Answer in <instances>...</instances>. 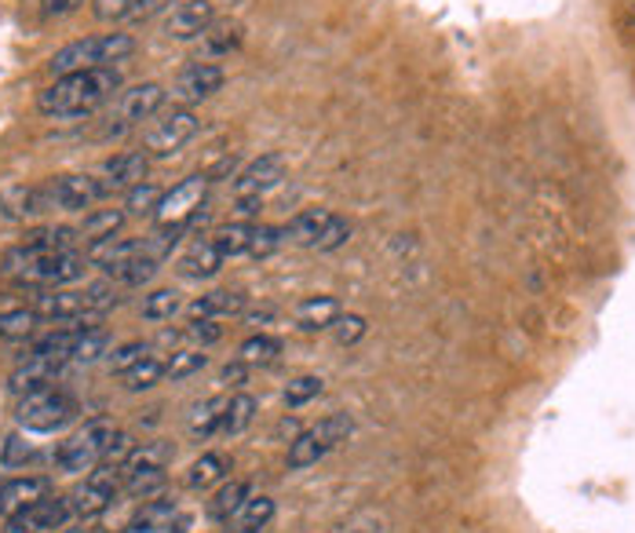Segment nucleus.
Returning a JSON list of instances; mask_svg holds the SVG:
<instances>
[{
	"instance_id": "15",
	"label": "nucleus",
	"mask_w": 635,
	"mask_h": 533,
	"mask_svg": "<svg viewBox=\"0 0 635 533\" xmlns=\"http://www.w3.org/2000/svg\"><path fill=\"white\" fill-rule=\"evenodd\" d=\"M66 519H70V497H45L37 505L15 511L8 519L4 533H45V530H59Z\"/></svg>"
},
{
	"instance_id": "17",
	"label": "nucleus",
	"mask_w": 635,
	"mask_h": 533,
	"mask_svg": "<svg viewBox=\"0 0 635 533\" xmlns=\"http://www.w3.org/2000/svg\"><path fill=\"white\" fill-rule=\"evenodd\" d=\"M150 172V158L143 150H124V154H113V158H107V165H102V186H107V194L113 191H132V186H139L143 180H147Z\"/></svg>"
},
{
	"instance_id": "20",
	"label": "nucleus",
	"mask_w": 635,
	"mask_h": 533,
	"mask_svg": "<svg viewBox=\"0 0 635 533\" xmlns=\"http://www.w3.org/2000/svg\"><path fill=\"white\" fill-rule=\"evenodd\" d=\"M34 311L51 322H74L85 315V292L70 289H40L34 296Z\"/></svg>"
},
{
	"instance_id": "26",
	"label": "nucleus",
	"mask_w": 635,
	"mask_h": 533,
	"mask_svg": "<svg viewBox=\"0 0 635 533\" xmlns=\"http://www.w3.org/2000/svg\"><path fill=\"white\" fill-rule=\"evenodd\" d=\"M124 219H129L124 208H96V213L85 216V223L77 227V234H81V242H88V245L102 242V238H118Z\"/></svg>"
},
{
	"instance_id": "12",
	"label": "nucleus",
	"mask_w": 635,
	"mask_h": 533,
	"mask_svg": "<svg viewBox=\"0 0 635 533\" xmlns=\"http://www.w3.org/2000/svg\"><path fill=\"white\" fill-rule=\"evenodd\" d=\"M223 81H227V73H223L220 62H208V59L191 62V66H186L172 85L175 107H194V102L212 99L216 92L223 88Z\"/></svg>"
},
{
	"instance_id": "41",
	"label": "nucleus",
	"mask_w": 635,
	"mask_h": 533,
	"mask_svg": "<svg viewBox=\"0 0 635 533\" xmlns=\"http://www.w3.org/2000/svg\"><path fill=\"white\" fill-rule=\"evenodd\" d=\"M180 292L175 289H158L150 292L147 300H143V318L147 322H172V315L180 311Z\"/></svg>"
},
{
	"instance_id": "14",
	"label": "nucleus",
	"mask_w": 635,
	"mask_h": 533,
	"mask_svg": "<svg viewBox=\"0 0 635 533\" xmlns=\"http://www.w3.org/2000/svg\"><path fill=\"white\" fill-rule=\"evenodd\" d=\"M216 23L212 0H180L169 15H164V37L169 40H202L205 29Z\"/></svg>"
},
{
	"instance_id": "13",
	"label": "nucleus",
	"mask_w": 635,
	"mask_h": 533,
	"mask_svg": "<svg viewBox=\"0 0 635 533\" xmlns=\"http://www.w3.org/2000/svg\"><path fill=\"white\" fill-rule=\"evenodd\" d=\"M281 180H285V158H281L278 150L259 154V158L234 180V202H264V194L274 191Z\"/></svg>"
},
{
	"instance_id": "49",
	"label": "nucleus",
	"mask_w": 635,
	"mask_h": 533,
	"mask_svg": "<svg viewBox=\"0 0 635 533\" xmlns=\"http://www.w3.org/2000/svg\"><path fill=\"white\" fill-rule=\"evenodd\" d=\"M29 457H34V446L26 443L23 435H8V443H4V457H0V464L4 468H23Z\"/></svg>"
},
{
	"instance_id": "55",
	"label": "nucleus",
	"mask_w": 635,
	"mask_h": 533,
	"mask_svg": "<svg viewBox=\"0 0 635 533\" xmlns=\"http://www.w3.org/2000/svg\"><path fill=\"white\" fill-rule=\"evenodd\" d=\"M332 533H380V519H373V516H355V519L343 522V526H337Z\"/></svg>"
},
{
	"instance_id": "16",
	"label": "nucleus",
	"mask_w": 635,
	"mask_h": 533,
	"mask_svg": "<svg viewBox=\"0 0 635 533\" xmlns=\"http://www.w3.org/2000/svg\"><path fill=\"white\" fill-rule=\"evenodd\" d=\"M51 213V194H48V183H19V186H8L0 191V216L8 219H37Z\"/></svg>"
},
{
	"instance_id": "18",
	"label": "nucleus",
	"mask_w": 635,
	"mask_h": 533,
	"mask_svg": "<svg viewBox=\"0 0 635 533\" xmlns=\"http://www.w3.org/2000/svg\"><path fill=\"white\" fill-rule=\"evenodd\" d=\"M139 249H143V242H135V238H102V242L88 245V264L107 270L110 278H121L124 267L139 256Z\"/></svg>"
},
{
	"instance_id": "23",
	"label": "nucleus",
	"mask_w": 635,
	"mask_h": 533,
	"mask_svg": "<svg viewBox=\"0 0 635 533\" xmlns=\"http://www.w3.org/2000/svg\"><path fill=\"white\" fill-rule=\"evenodd\" d=\"M245 311V296L242 292H227V289H216V292H205L191 303V318L194 322H216V318H234Z\"/></svg>"
},
{
	"instance_id": "22",
	"label": "nucleus",
	"mask_w": 635,
	"mask_h": 533,
	"mask_svg": "<svg viewBox=\"0 0 635 533\" xmlns=\"http://www.w3.org/2000/svg\"><path fill=\"white\" fill-rule=\"evenodd\" d=\"M332 216H337V213H329V208H304V213H296L285 223L289 242H296V245H304V249H318V242L329 231Z\"/></svg>"
},
{
	"instance_id": "4",
	"label": "nucleus",
	"mask_w": 635,
	"mask_h": 533,
	"mask_svg": "<svg viewBox=\"0 0 635 533\" xmlns=\"http://www.w3.org/2000/svg\"><path fill=\"white\" fill-rule=\"evenodd\" d=\"M113 435H118V427H113L110 416H91V421H85L74 435L66 438V443L56 449L59 472H66V475L91 472V468L102 461V453H107Z\"/></svg>"
},
{
	"instance_id": "2",
	"label": "nucleus",
	"mask_w": 635,
	"mask_h": 533,
	"mask_svg": "<svg viewBox=\"0 0 635 533\" xmlns=\"http://www.w3.org/2000/svg\"><path fill=\"white\" fill-rule=\"evenodd\" d=\"M0 275L12 278L15 286H29V289H62V286H74L77 278H85V256L19 245L4 253Z\"/></svg>"
},
{
	"instance_id": "45",
	"label": "nucleus",
	"mask_w": 635,
	"mask_h": 533,
	"mask_svg": "<svg viewBox=\"0 0 635 533\" xmlns=\"http://www.w3.org/2000/svg\"><path fill=\"white\" fill-rule=\"evenodd\" d=\"M321 388H326L321 376H296V380H289V388H285V405L300 410V405H307L310 399H318Z\"/></svg>"
},
{
	"instance_id": "58",
	"label": "nucleus",
	"mask_w": 635,
	"mask_h": 533,
	"mask_svg": "<svg viewBox=\"0 0 635 533\" xmlns=\"http://www.w3.org/2000/svg\"><path fill=\"white\" fill-rule=\"evenodd\" d=\"M66 533H91L88 526H81V530H66Z\"/></svg>"
},
{
	"instance_id": "7",
	"label": "nucleus",
	"mask_w": 635,
	"mask_h": 533,
	"mask_svg": "<svg viewBox=\"0 0 635 533\" xmlns=\"http://www.w3.org/2000/svg\"><path fill=\"white\" fill-rule=\"evenodd\" d=\"M197 129H202V121H197V113L191 107H172L158 113V121H150V129L143 132V154L147 158H172V154H180L186 143L194 140Z\"/></svg>"
},
{
	"instance_id": "47",
	"label": "nucleus",
	"mask_w": 635,
	"mask_h": 533,
	"mask_svg": "<svg viewBox=\"0 0 635 533\" xmlns=\"http://www.w3.org/2000/svg\"><path fill=\"white\" fill-rule=\"evenodd\" d=\"M118 303V292H113L110 281H96V286L85 289V315H102Z\"/></svg>"
},
{
	"instance_id": "44",
	"label": "nucleus",
	"mask_w": 635,
	"mask_h": 533,
	"mask_svg": "<svg viewBox=\"0 0 635 533\" xmlns=\"http://www.w3.org/2000/svg\"><path fill=\"white\" fill-rule=\"evenodd\" d=\"M208 365V354L205 351H175L169 362H164V376L169 380H186V376L202 373Z\"/></svg>"
},
{
	"instance_id": "57",
	"label": "nucleus",
	"mask_w": 635,
	"mask_h": 533,
	"mask_svg": "<svg viewBox=\"0 0 635 533\" xmlns=\"http://www.w3.org/2000/svg\"><path fill=\"white\" fill-rule=\"evenodd\" d=\"M245 370H248V365H242V362H237V365H227V370H223V384H231V380H242V376H245Z\"/></svg>"
},
{
	"instance_id": "21",
	"label": "nucleus",
	"mask_w": 635,
	"mask_h": 533,
	"mask_svg": "<svg viewBox=\"0 0 635 533\" xmlns=\"http://www.w3.org/2000/svg\"><path fill=\"white\" fill-rule=\"evenodd\" d=\"M62 365L51 362V359H40V354H26V362L19 365V370L12 373V380H8V388H12L19 399L29 391H40V388H51L56 384Z\"/></svg>"
},
{
	"instance_id": "5",
	"label": "nucleus",
	"mask_w": 635,
	"mask_h": 533,
	"mask_svg": "<svg viewBox=\"0 0 635 533\" xmlns=\"http://www.w3.org/2000/svg\"><path fill=\"white\" fill-rule=\"evenodd\" d=\"M351 432H355V421L347 413H329L318 427H307L300 432L293 443H289V468L293 472H304V468H315L329 449H337L340 443H347Z\"/></svg>"
},
{
	"instance_id": "9",
	"label": "nucleus",
	"mask_w": 635,
	"mask_h": 533,
	"mask_svg": "<svg viewBox=\"0 0 635 533\" xmlns=\"http://www.w3.org/2000/svg\"><path fill=\"white\" fill-rule=\"evenodd\" d=\"M205 197H208V175H191V180L175 183L172 191L161 194L158 213H154V223L158 227H180V223L191 227L194 219L202 216Z\"/></svg>"
},
{
	"instance_id": "25",
	"label": "nucleus",
	"mask_w": 635,
	"mask_h": 533,
	"mask_svg": "<svg viewBox=\"0 0 635 533\" xmlns=\"http://www.w3.org/2000/svg\"><path fill=\"white\" fill-rule=\"evenodd\" d=\"M220 267H223V256H220V249L212 245V238H202V242H194L183 253V259H180V270H183L186 278H212Z\"/></svg>"
},
{
	"instance_id": "6",
	"label": "nucleus",
	"mask_w": 635,
	"mask_h": 533,
	"mask_svg": "<svg viewBox=\"0 0 635 533\" xmlns=\"http://www.w3.org/2000/svg\"><path fill=\"white\" fill-rule=\"evenodd\" d=\"M77 413L74 399L66 391H59L56 384L51 388H40V391H29L19 399V410H15V421L23 432H37V435H48V432H59L62 424H70Z\"/></svg>"
},
{
	"instance_id": "53",
	"label": "nucleus",
	"mask_w": 635,
	"mask_h": 533,
	"mask_svg": "<svg viewBox=\"0 0 635 533\" xmlns=\"http://www.w3.org/2000/svg\"><path fill=\"white\" fill-rule=\"evenodd\" d=\"M362 332H366V318H358V315L337 318V340L340 343H355V340H362Z\"/></svg>"
},
{
	"instance_id": "51",
	"label": "nucleus",
	"mask_w": 635,
	"mask_h": 533,
	"mask_svg": "<svg viewBox=\"0 0 635 533\" xmlns=\"http://www.w3.org/2000/svg\"><path fill=\"white\" fill-rule=\"evenodd\" d=\"M183 337L194 340V343H202V351H205L208 343H220L223 340V329L216 326V322H191V326L183 329Z\"/></svg>"
},
{
	"instance_id": "39",
	"label": "nucleus",
	"mask_w": 635,
	"mask_h": 533,
	"mask_svg": "<svg viewBox=\"0 0 635 533\" xmlns=\"http://www.w3.org/2000/svg\"><path fill=\"white\" fill-rule=\"evenodd\" d=\"M278 354H281V340L259 332V337H248L242 348H237V362L242 365H267V362H274Z\"/></svg>"
},
{
	"instance_id": "3",
	"label": "nucleus",
	"mask_w": 635,
	"mask_h": 533,
	"mask_svg": "<svg viewBox=\"0 0 635 533\" xmlns=\"http://www.w3.org/2000/svg\"><path fill=\"white\" fill-rule=\"evenodd\" d=\"M135 51V40L129 34H107V37H85L74 40V45L59 48L51 56L48 70L56 77H66V73H81V70H99V66H113V62H124Z\"/></svg>"
},
{
	"instance_id": "24",
	"label": "nucleus",
	"mask_w": 635,
	"mask_h": 533,
	"mask_svg": "<svg viewBox=\"0 0 635 533\" xmlns=\"http://www.w3.org/2000/svg\"><path fill=\"white\" fill-rule=\"evenodd\" d=\"M175 519H180V511L172 500H150L121 533H175Z\"/></svg>"
},
{
	"instance_id": "33",
	"label": "nucleus",
	"mask_w": 635,
	"mask_h": 533,
	"mask_svg": "<svg viewBox=\"0 0 635 533\" xmlns=\"http://www.w3.org/2000/svg\"><path fill=\"white\" fill-rule=\"evenodd\" d=\"M202 45H205V59L208 62L220 59V56H231V51L242 45V26H237V23H212V26L205 29Z\"/></svg>"
},
{
	"instance_id": "10",
	"label": "nucleus",
	"mask_w": 635,
	"mask_h": 533,
	"mask_svg": "<svg viewBox=\"0 0 635 533\" xmlns=\"http://www.w3.org/2000/svg\"><path fill=\"white\" fill-rule=\"evenodd\" d=\"M161 107H164V88L154 85V81H147V85H135L129 92H121L118 110H113V118L107 124V135H124L129 129H135V124L158 118Z\"/></svg>"
},
{
	"instance_id": "42",
	"label": "nucleus",
	"mask_w": 635,
	"mask_h": 533,
	"mask_svg": "<svg viewBox=\"0 0 635 533\" xmlns=\"http://www.w3.org/2000/svg\"><path fill=\"white\" fill-rule=\"evenodd\" d=\"M158 202H161V191L150 180H143L139 186H132V191L124 194V213L129 216H154L158 213Z\"/></svg>"
},
{
	"instance_id": "46",
	"label": "nucleus",
	"mask_w": 635,
	"mask_h": 533,
	"mask_svg": "<svg viewBox=\"0 0 635 533\" xmlns=\"http://www.w3.org/2000/svg\"><path fill=\"white\" fill-rule=\"evenodd\" d=\"M143 359H150V343H143V340L121 343V348L110 354V370L121 376V373H129L132 365H139Z\"/></svg>"
},
{
	"instance_id": "40",
	"label": "nucleus",
	"mask_w": 635,
	"mask_h": 533,
	"mask_svg": "<svg viewBox=\"0 0 635 533\" xmlns=\"http://www.w3.org/2000/svg\"><path fill=\"white\" fill-rule=\"evenodd\" d=\"M253 416H256V399H253V395H234V399L227 402L220 432L223 435H242L245 427L253 424Z\"/></svg>"
},
{
	"instance_id": "1",
	"label": "nucleus",
	"mask_w": 635,
	"mask_h": 533,
	"mask_svg": "<svg viewBox=\"0 0 635 533\" xmlns=\"http://www.w3.org/2000/svg\"><path fill=\"white\" fill-rule=\"evenodd\" d=\"M118 88H121V73L113 66L66 73V77H56V85H48L40 92L37 110L56 121L88 118V113H96L102 102H110Z\"/></svg>"
},
{
	"instance_id": "54",
	"label": "nucleus",
	"mask_w": 635,
	"mask_h": 533,
	"mask_svg": "<svg viewBox=\"0 0 635 533\" xmlns=\"http://www.w3.org/2000/svg\"><path fill=\"white\" fill-rule=\"evenodd\" d=\"M132 0H96V19L110 23V19H129Z\"/></svg>"
},
{
	"instance_id": "30",
	"label": "nucleus",
	"mask_w": 635,
	"mask_h": 533,
	"mask_svg": "<svg viewBox=\"0 0 635 533\" xmlns=\"http://www.w3.org/2000/svg\"><path fill=\"white\" fill-rule=\"evenodd\" d=\"M245 500H248V483H242V479H231V483H223L220 489H216V497L208 500V519L231 522L237 511H242Z\"/></svg>"
},
{
	"instance_id": "38",
	"label": "nucleus",
	"mask_w": 635,
	"mask_h": 533,
	"mask_svg": "<svg viewBox=\"0 0 635 533\" xmlns=\"http://www.w3.org/2000/svg\"><path fill=\"white\" fill-rule=\"evenodd\" d=\"M121 380H124V391H150L154 384L164 380V362L150 354V359H143L139 365H132L129 373H121Z\"/></svg>"
},
{
	"instance_id": "48",
	"label": "nucleus",
	"mask_w": 635,
	"mask_h": 533,
	"mask_svg": "<svg viewBox=\"0 0 635 533\" xmlns=\"http://www.w3.org/2000/svg\"><path fill=\"white\" fill-rule=\"evenodd\" d=\"M135 453V438L129 432H118L110 438V446H107V453H102V461L99 464H110V468H124L129 464V457Z\"/></svg>"
},
{
	"instance_id": "19",
	"label": "nucleus",
	"mask_w": 635,
	"mask_h": 533,
	"mask_svg": "<svg viewBox=\"0 0 635 533\" xmlns=\"http://www.w3.org/2000/svg\"><path fill=\"white\" fill-rule=\"evenodd\" d=\"M45 497H51V483H48V479H37V475L12 479L8 486H0V516L12 519L15 511L37 505V500H45Z\"/></svg>"
},
{
	"instance_id": "37",
	"label": "nucleus",
	"mask_w": 635,
	"mask_h": 533,
	"mask_svg": "<svg viewBox=\"0 0 635 533\" xmlns=\"http://www.w3.org/2000/svg\"><path fill=\"white\" fill-rule=\"evenodd\" d=\"M124 494L135 500H154L164 489V468H135L124 475Z\"/></svg>"
},
{
	"instance_id": "50",
	"label": "nucleus",
	"mask_w": 635,
	"mask_h": 533,
	"mask_svg": "<svg viewBox=\"0 0 635 533\" xmlns=\"http://www.w3.org/2000/svg\"><path fill=\"white\" fill-rule=\"evenodd\" d=\"M347 238H351V223L343 216H332V223H329V231L326 238L318 242L315 253H332V249H340V245H347Z\"/></svg>"
},
{
	"instance_id": "56",
	"label": "nucleus",
	"mask_w": 635,
	"mask_h": 533,
	"mask_svg": "<svg viewBox=\"0 0 635 533\" xmlns=\"http://www.w3.org/2000/svg\"><path fill=\"white\" fill-rule=\"evenodd\" d=\"M85 0H45V19H66L74 15Z\"/></svg>"
},
{
	"instance_id": "36",
	"label": "nucleus",
	"mask_w": 635,
	"mask_h": 533,
	"mask_svg": "<svg viewBox=\"0 0 635 533\" xmlns=\"http://www.w3.org/2000/svg\"><path fill=\"white\" fill-rule=\"evenodd\" d=\"M40 326V315L34 307L0 311V340H29Z\"/></svg>"
},
{
	"instance_id": "28",
	"label": "nucleus",
	"mask_w": 635,
	"mask_h": 533,
	"mask_svg": "<svg viewBox=\"0 0 635 533\" xmlns=\"http://www.w3.org/2000/svg\"><path fill=\"white\" fill-rule=\"evenodd\" d=\"M340 318V300L337 296H307L296 307V322L304 329H329Z\"/></svg>"
},
{
	"instance_id": "35",
	"label": "nucleus",
	"mask_w": 635,
	"mask_h": 533,
	"mask_svg": "<svg viewBox=\"0 0 635 533\" xmlns=\"http://www.w3.org/2000/svg\"><path fill=\"white\" fill-rule=\"evenodd\" d=\"M107 348H110V332H107V329H99V326H81V329H77V343H74V359H70V362L91 365V362H99L102 354H107Z\"/></svg>"
},
{
	"instance_id": "43",
	"label": "nucleus",
	"mask_w": 635,
	"mask_h": 533,
	"mask_svg": "<svg viewBox=\"0 0 635 533\" xmlns=\"http://www.w3.org/2000/svg\"><path fill=\"white\" fill-rule=\"evenodd\" d=\"M289 242L285 227H274V223H256V234H253V245H248V256L264 259L270 253H278L281 245Z\"/></svg>"
},
{
	"instance_id": "27",
	"label": "nucleus",
	"mask_w": 635,
	"mask_h": 533,
	"mask_svg": "<svg viewBox=\"0 0 635 533\" xmlns=\"http://www.w3.org/2000/svg\"><path fill=\"white\" fill-rule=\"evenodd\" d=\"M227 402L231 399H223V395H212V399H205V402H197L194 410H191V438H197V443H205L208 435H216L220 432V424H223V413H227Z\"/></svg>"
},
{
	"instance_id": "31",
	"label": "nucleus",
	"mask_w": 635,
	"mask_h": 533,
	"mask_svg": "<svg viewBox=\"0 0 635 533\" xmlns=\"http://www.w3.org/2000/svg\"><path fill=\"white\" fill-rule=\"evenodd\" d=\"M274 519V500L270 497H248L242 511L234 516V530L231 533H264Z\"/></svg>"
},
{
	"instance_id": "29",
	"label": "nucleus",
	"mask_w": 635,
	"mask_h": 533,
	"mask_svg": "<svg viewBox=\"0 0 635 533\" xmlns=\"http://www.w3.org/2000/svg\"><path fill=\"white\" fill-rule=\"evenodd\" d=\"M253 234H256V223H248V219H237V223H223L216 227L212 234V245L220 249V256H242L248 253V245H253Z\"/></svg>"
},
{
	"instance_id": "11",
	"label": "nucleus",
	"mask_w": 635,
	"mask_h": 533,
	"mask_svg": "<svg viewBox=\"0 0 635 533\" xmlns=\"http://www.w3.org/2000/svg\"><path fill=\"white\" fill-rule=\"evenodd\" d=\"M48 194H51V208H62V213H85V208L102 202V197H110L99 175H85V172L48 180Z\"/></svg>"
},
{
	"instance_id": "34",
	"label": "nucleus",
	"mask_w": 635,
	"mask_h": 533,
	"mask_svg": "<svg viewBox=\"0 0 635 533\" xmlns=\"http://www.w3.org/2000/svg\"><path fill=\"white\" fill-rule=\"evenodd\" d=\"M227 472H231V457L227 453H202L191 468V486L194 489H208L216 483H223Z\"/></svg>"
},
{
	"instance_id": "32",
	"label": "nucleus",
	"mask_w": 635,
	"mask_h": 533,
	"mask_svg": "<svg viewBox=\"0 0 635 533\" xmlns=\"http://www.w3.org/2000/svg\"><path fill=\"white\" fill-rule=\"evenodd\" d=\"M23 245L34 249H51V253H77L81 234L77 227H40V231H29Z\"/></svg>"
},
{
	"instance_id": "8",
	"label": "nucleus",
	"mask_w": 635,
	"mask_h": 533,
	"mask_svg": "<svg viewBox=\"0 0 635 533\" xmlns=\"http://www.w3.org/2000/svg\"><path fill=\"white\" fill-rule=\"evenodd\" d=\"M121 486H124V468L96 464L85 475V483L70 494V511L81 516V519H96L113 505V497L121 494Z\"/></svg>"
},
{
	"instance_id": "52",
	"label": "nucleus",
	"mask_w": 635,
	"mask_h": 533,
	"mask_svg": "<svg viewBox=\"0 0 635 533\" xmlns=\"http://www.w3.org/2000/svg\"><path fill=\"white\" fill-rule=\"evenodd\" d=\"M172 4H180V0H132L129 19L132 23H147V19H154V15L172 12Z\"/></svg>"
}]
</instances>
